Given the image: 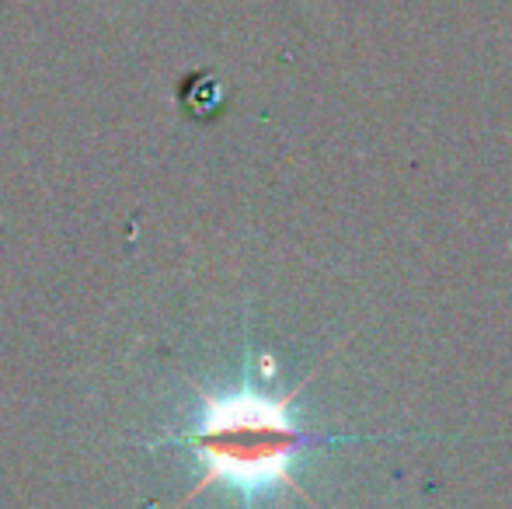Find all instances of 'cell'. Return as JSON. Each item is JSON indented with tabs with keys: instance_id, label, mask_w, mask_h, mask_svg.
<instances>
[{
	"instance_id": "obj_1",
	"label": "cell",
	"mask_w": 512,
	"mask_h": 509,
	"mask_svg": "<svg viewBox=\"0 0 512 509\" xmlns=\"http://www.w3.org/2000/svg\"><path fill=\"white\" fill-rule=\"evenodd\" d=\"M317 374V370H314ZM304 381L290 391H272L262 381H255V370H244L241 384L234 387H203L192 384L196 391V412L182 433H171L157 440L154 447H182L199 461V478L189 489V496L178 503L185 509L192 499H199L213 485H227L244 509H255L262 499L276 492H297L300 499L310 496L300 489L297 464L317 447H342V443L363 440H391V436H328L310 433L304 422L293 415L297 394L310 384Z\"/></svg>"
}]
</instances>
